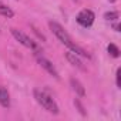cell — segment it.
<instances>
[{
  "instance_id": "1",
  "label": "cell",
  "mask_w": 121,
  "mask_h": 121,
  "mask_svg": "<svg viewBox=\"0 0 121 121\" xmlns=\"http://www.w3.org/2000/svg\"><path fill=\"white\" fill-rule=\"evenodd\" d=\"M48 27H50V30H51V33L61 41L66 47H69L71 51H74L76 54H78L80 57H86V58H91V54L87 51V50H84L81 46H78L76 41H73V39H71V36L64 30V27L61 26V24H58L57 22H48Z\"/></svg>"
},
{
  "instance_id": "2",
  "label": "cell",
  "mask_w": 121,
  "mask_h": 121,
  "mask_svg": "<svg viewBox=\"0 0 121 121\" xmlns=\"http://www.w3.org/2000/svg\"><path fill=\"white\" fill-rule=\"evenodd\" d=\"M33 94H34L36 101H37L44 110H47V111L51 112V114H58V105H57V103L54 101V98H53L51 95H48L47 93L40 91V90H34Z\"/></svg>"
},
{
  "instance_id": "3",
  "label": "cell",
  "mask_w": 121,
  "mask_h": 121,
  "mask_svg": "<svg viewBox=\"0 0 121 121\" xmlns=\"http://www.w3.org/2000/svg\"><path fill=\"white\" fill-rule=\"evenodd\" d=\"M12 31V34H13V37L20 43V44H23L24 47H27V48H31V50H37L39 48V46L36 44V41H33L26 33H23L22 30H17V29H12L10 30Z\"/></svg>"
},
{
  "instance_id": "4",
  "label": "cell",
  "mask_w": 121,
  "mask_h": 121,
  "mask_svg": "<svg viewBox=\"0 0 121 121\" xmlns=\"http://www.w3.org/2000/svg\"><path fill=\"white\" fill-rule=\"evenodd\" d=\"M76 20H77V23L81 26V27H91L93 26V23H94V20H95V14L91 12V10H88V9H84V10H81L78 14H77V17H76Z\"/></svg>"
},
{
  "instance_id": "5",
  "label": "cell",
  "mask_w": 121,
  "mask_h": 121,
  "mask_svg": "<svg viewBox=\"0 0 121 121\" xmlns=\"http://www.w3.org/2000/svg\"><path fill=\"white\" fill-rule=\"evenodd\" d=\"M37 63L48 73V74H51L54 78H58L60 76H58V71L56 70V67L53 66V63L50 61V60H47V58H44V57H37Z\"/></svg>"
},
{
  "instance_id": "6",
  "label": "cell",
  "mask_w": 121,
  "mask_h": 121,
  "mask_svg": "<svg viewBox=\"0 0 121 121\" xmlns=\"http://www.w3.org/2000/svg\"><path fill=\"white\" fill-rule=\"evenodd\" d=\"M66 58L70 61V64H73L74 67H77V69H80V70H86L84 69V66H83V61L80 60V56L78 54H76L74 51H67L66 53Z\"/></svg>"
},
{
  "instance_id": "7",
  "label": "cell",
  "mask_w": 121,
  "mask_h": 121,
  "mask_svg": "<svg viewBox=\"0 0 121 121\" xmlns=\"http://www.w3.org/2000/svg\"><path fill=\"white\" fill-rule=\"evenodd\" d=\"M0 105L4 108L10 107V94L3 86H0Z\"/></svg>"
},
{
  "instance_id": "8",
  "label": "cell",
  "mask_w": 121,
  "mask_h": 121,
  "mask_svg": "<svg viewBox=\"0 0 121 121\" xmlns=\"http://www.w3.org/2000/svg\"><path fill=\"white\" fill-rule=\"evenodd\" d=\"M70 84H71V88L76 91L77 95H80V97H84L86 95V88H84V86L77 78H71L70 80Z\"/></svg>"
},
{
  "instance_id": "9",
  "label": "cell",
  "mask_w": 121,
  "mask_h": 121,
  "mask_svg": "<svg viewBox=\"0 0 121 121\" xmlns=\"http://www.w3.org/2000/svg\"><path fill=\"white\" fill-rule=\"evenodd\" d=\"M0 14L4 16V17H7V19H12V17L14 16V12H13L7 4H4L3 2H0Z\"/></svg>"
},
{
  "instance_id": "10",
  "label": "cell",
  "mask_w": 121,
  "mask_h": 121,
  "mask_svg": "<svg viewBox=\"0 0 121 121\" xmlns=\"http://www.w3.org/2000/svg\"><path fill=\"white\" fill-rule=\"evenodd\" d=\"M107 51H108V54L111 56V57H114V58H118L120 57V48L115 46V44H108V47H107Z\"/></svg>"
},
{
  "instance_id": "11",
  "label": "cell",
  "mask_w": 121,
  "mask_h": 121,
  "mask_svg": "<svg viewBox=\"0 0 121 121\" xmlns=\"http://www.w3.org/2000/svg\"><path fill=\"white\" fill-rule=\"evenodd\" d=\"M118 17H120V13H118V12H107V13L104 14V19H105V20H108V22L117 20Z\"/></svg>"
},
{
  "instance_id": "12",
  "label": "cell",
  "mask_w": 121,
  "mask_h": 121,
  "mask_svg": "<svg viewBox=\"0 0 121 121\" xmlns=\"http://www.w3.org/2000/svg\"><path fill=\"white\" fill-rule=\"evenodd\" d=\"M74 105H76V107L78 108V111H80V112H81L83 115H86V111H84V107H83V104L80 103V100H78V98H76V100H74Z\"/></svg>"
},
{
  "instance_id": "13",
  "label": "cell",
  "mask_w": 121,
  "mask_h": 121,
  "mask_svg": "<svg viewBox=\"0 0 121 121\" xmlns=\"http://www.w3.org/2000/svg\"><path fill=\"white\" fill-rule=\"evenodd\" d=\"M115 81H117V87L120 88V87H121V69H117V73H115Z\"/></svg>"
},
{
  "instance_id": "14",
  "label": "cell",
  "mask_w": 121,
  "mask_h": 121,
  "mask_svg": "<svg viewBox=\"0 0 121 121\" xmlns=\"http://www.w3.org/2000/svg\"><path fill=\"white\" fill-rule=\"evenodd\" d=\"M112 27H114V30H115V31H120V24H118V23H115Z\"/></svg>"
},
{
  "instance_id": "15",
  "label": "cell",
  "mask_w": 121,
  "mask_h": 121,
  "mask_svg": "<svg viewBox=\"0 0 121 121\" xmlns=\"http://www.w3.org/2000/svg\"><path fill=\"white\" fill-rule=\"evenodd\" d=\"M73 2H76V3H78V2H80V0H73Z\"/></svg>"
}]
</instances>
